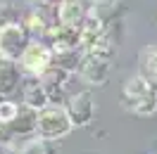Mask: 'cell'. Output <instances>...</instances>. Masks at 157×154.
I'll return each instance as SVG.
<instances>
[{
	"label": "cell",
	"mask_w": 157,
	"mask_h": 154,
	"mask_svg": "<svg viewBox=\"0 0 157 154\" xmlns=\"http://www.w3.org/2000/svg\"><path fill=\"white\" fill-rule=\"evenodd\" d=\"M90 2H95V5H112L114 0H90Z\"/></svg>",
	"instance_id": "cell-13"
},
{
	"label": "cell",
	"mask_w": 157,
	"mask_h": 154,
	"mask_svg": "<svg viewBox=\"0 0 157 154\" xmlns=\"http://www.w3.org/2000/svg\"><path fill=\"white\" fill-rule=\"evenodd\" d=\"M17 64H19L26 74H31V76L38 78L40 74H45L48 67L52 64V50H48L40 40H31Z\"/></svg>",
	"instance_id": "cell-4"
},
{
	"label": "cell",
	"mask_w": 157,
	"mask_h": 154,
	"mask_svg": "<svg viewBox=\"0 0 157 154\" xmlns=\"http://www.w3.org/2000/svg\"><path fill=\"white\" fill-rule=\"evenodd\" d=\"M31 43V36L26 26L19 21H10L0 26V57L10 59V62H19V57L24 55L26 45Z\"/></svg>",
	"instance_id": "cell-3"
},
{
	"label": "cell",
	"mask_w": 157,
	"mask_h": 154,
	"mask_svg": "<svg viewBox=\"0 0 157 154\" xmlns=\"http://www.w3.org/2000/svg\"><path fill=\"white\" fill-rule=\"evenodd\" d=\"M17 114H19V109H17V105L14 102H0V121H12V119H17Z\"/></svg>",
	"instance_id": "cell-12"
},
{
	"label": "cell",
	"mask_w": 157,
	"mask_h": 154,
	"mask_svg": "<svg viewBox=\"0 0 157 154\" xmlns=\"http://www.w3.org/2000/svg\"><path fill=\"white\" fill-rule=\"evenodd\" d=\"M138 76L157 90V45H147L138 55Z\"/></svg>",
	"instance_id": "cell-7"
},
{
	"label": "cell",
	"mask_w": 157,
	"mask_h": 154,
	"mask_svg": "<svg viewBox=\"0 0 157 154\" xmlns=\"http://www.w3.org/2000/svg\"><path fill=\"white\" fill-rule=\"evenodd\" d=\"M67 114L71 126H88L93 121V114H95V102L88 93H78L67 102Z\"/></svg>",
	"instance_id": "cell-6"
},
{
	"label": "cell",
	"mask_w": 157,
	"mask_h": 154,
	"mask_svg": "<svg viewBox=\"0 0 157 154\" xmlns=\"http://www.w3.org/2000/svg\"><path fill=\"white\" fill-rule=\"evenodd\" d=\"M121 107L133 116H152L157 112V90L145 78L133 76L121 83V97H119Z\"/></svg>",
	"instance_id": "cell-1"
},
{
	"label": "cell",
	"mask_w": 157,
	"mask_h": 154,
	"mask_svg": "<svg viewBox=\"0 0 157 154\" xmlns=\"http://www.w3.org/2000/svg\"><path fill=\"white\" fill-rule=\"evenodd\" d=\"M24 102L31 107V109H43L45 105H50V93L48 88H45V83H40V81H31V83H26V88H24Z\"/></svg>",
	"instance_id": "cell-10"
},
{
	"label": "cell",
	"mask_w": 157,
	"mask_h": 154,
	"mask_svg": "<svg viewBox=\"0 0 157 154\" xmlns=\"http://www.w3.org/2000/svg\"><path fill=\"white\" fill-rule=\"evenodd\" d=\"M33 126H36L38 138H43V140H57L71 130L69 114L62 105H45L43 109H38Z\"/></svg>",
	"instance_id": "cell-2"
},
{
	"label": "cell",
	"mask_w": 157,
	"mask_h": 154,
	"mask_svg": "<svg viewBox=\"0 0 157 154\" xmlns=\"http://www.w3.org/2000/svg\"><path fill=\"white\" fill-rule=\"evenodd\" d=\"M48 142H50V140H43V138H38V140H31V142L24 145L21 154H55V149H52Z\"/></svg>",
	"instance_id": "cell-11"
},
{
	"label": "cell",
	"mask_w": 157,
	"mask_h": 154,
	"mask_svg": "<svg viewBox=\"0 0 157 154\" xmlns=\"http://www.w3.org/2000/svg\"><path fill=\"white\" fill-rule=\"evenodd\" d=\"M19 78H21L19 64L0 57V95H10V93H14V88L19 86Z\"/></svg>",
	"instance_id": "cell-9"
},
{
	"label": "cell",
	"mask_w": 157,
	"mask_h": 154,
	"mask_svg": "<svg viewBox=\"0 0 157 154\" xmlns=\"http://www.w3.org/2000/svg\"><path fill=\"white\" fill-rule=\"evenodd\" d=\"M78 71L86 83L90 86H102L109 76V57L100 52H86L78 62Z\"/></svg>",
	"instance_id": "cell-5"
},
{
	"label": "cell",
	"mask_w": 157,
	"mask_h": 154,
	"mask_svg": "<svg viewBox=\"0 0 157 154\" xmlns=\"http://www.w3.org/2000/svg\"><path fill=\"white\" fill-rule=\"evenodd\" d=\"M88 10L81 5V0H62L57 7V24L67 26H81V21L86 19Z\"/></svg>",
	"instance_id": "cell-8"
}]
</instances>
